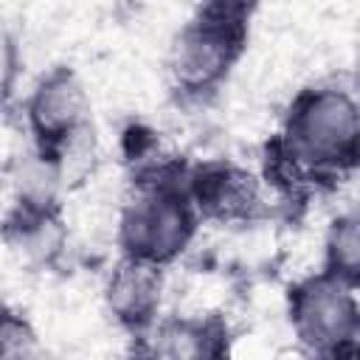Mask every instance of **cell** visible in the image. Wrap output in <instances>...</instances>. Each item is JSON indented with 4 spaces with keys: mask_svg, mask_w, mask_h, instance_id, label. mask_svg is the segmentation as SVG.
I'll list each match as a JSON object with an SVG mask.
<instances>
[{
    "mask_svg": "<svg viewBox=\"0 0 360 360\" xmlns=\"http://www.w3.org/2000/svg\"><path fill=\"white\" fill-rule=\"evenodd\" d=\"M292 155L307 163H338L360 146V110L340 90H321L301 101L290 124Z\"/></svg>",
    "mask_w": 360,
    "mask_h": 360,
    "instance_id": "1",
    "label": "cell"
},
{
    "mask_svg": "<svg viewBox=\"0 0 360 360\" xmlns=\"http://www.w3.org/2000/svg\"><path fill=\"white\" fill-rule=\"evenodd\" d=\"M191 231V219L186 205L172 194H143L129 205L124 217V239L135 259L158 262L174 256Z\"/></svg>",
    "mask_w": 360,
    "mask_h": 360,
    "instance_id": "2",
    "label": "cell"
},
{
    "mask_svg": "<svg viewBox=\"0 0 360 360\" xmlns=\"http://www.w3.org/2000/svg\"><path fill=\"white\" fill-rule=\"evenodd\" d=\"M236 51L233 22L208 20L188 25L172 51V70L186 87H205L217 82Z\"/></svg>",
    "mask_w": 360,
    "mask_h": 360,
    "instance_id": "3",
    "label": "cell"
},
{
    "mask_svg": "<svg viewBox=\"0 0 360 360\" xmlns=\"http://www.w3.org/2000/svg\"><path fill=\"white\" fill-rule=\"evenodd\" d=\"M298 332L315 346H340L357 326V309L349 292L332 281H312L295 301Z\"/></svg>",
    "mask_w": 360,
    "mask_h": 360,
    "instance_id": "4",
    "label": "cell"
},
{
    "mask_svg": "<svg viewBox=\"0 0 360 360\" xmlns=\"http://www.w3.org/2000/svg\"><path fill=\"white\" fill-rule=\"evenodd\" d=\"M84 112V93L70 73H56L37 90L31 101V121L48 138L73 135Z\"/></svg>",
    "mask_w": 360,
    "mask_h": 360,
    "instance_id": "5",
    "label": "cell"
},
{
    "mask_svg": "<svg viewBox=\"0 0 360 360\" xmlns=\"http://www.w3.org/2000/svg\"><path fill=\"white\" fill-rule=\"evenodd\" d=\"M158 287L160 281H158L152 262L132 259L121 264L110 281V307L121 318H129V321L146 318L158 301Z\"/></svg>",
    "mask_w": 360,
    "mask_h": 360,
    "instance_id": "6",
    "label": "cell"
},
{
    "mask_svg": "<svg viewBox=\"0 0 360 360\" xmlns=\"http://www.w3.org/2000/svg\"><path fill=\"white\" fill-rule=\"evenodd\" d=\"M332 264L352 278H360V219H343L329 236Z\"/></svg>",
    "mask_w": 360,
    "mask_h": 360,
    "instance_id": "7",
    "label": "cell"
},
{
    "mask_svg": "<svg viewBox=\"0 0 360 360\" xmlns=\"http://www.w3.org/2000/svg\"><path fill=\"white\" fill-rule=\"evenodd\" d=\"M158 354L160 360H205V335L194 326H172L163 332Z\"/></svg>",
    "mask_w": 360,
    "mask_h": 360,
    "instance_id": "8",
    "label": "cell"
},
{
    "mask_svg": "<svg viewBox=\"0 0 360 360\" xmlns=\"http://www.w3.org/2000/svg\"><path fill=\"white\" fill-rule=\"evenodd\" d=\"M31 354V338L14 318H6L3 323V360H28Z\"/></svg>",
    "mask_w": 360,
    "mask_h": 360,
    "instance_id": "9",
    "label": "cell"
}]
</instances>
